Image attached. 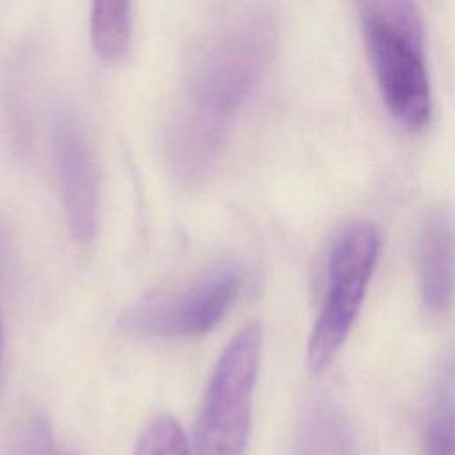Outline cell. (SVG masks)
<instances>
[{
  "mask_svg": "<svg viewBox=\"0 0 455 455\" xmlns=\"http://www.w3.org/2000/svg\"><path fill=\"white\" fill-rule=\"evenodd\" d=\"M265 44L259 23H242L226 30L204 55L172 139L171 158L183 181L203 180L215 164L233 114L259 73Z\"/></svg>",
  "mask_w": 455,
  "mask_h": 455,
  "instance_id": "cell-1",
  "label": "cell"
},
{
  "mask_svg": "<svg viewBox=\"0 0 455 455\" xmlns=\"http://www.w3.org/2000/svg\"><path fill=\"white\" fill-rule=\"evenodd\" d=\"M368 55L391 116L407 130L428 126L430 82L412 0H361Z\"/></svg>",
  "mask_w": 455,
  "mask_h": 455,
  "instance_id": "cell-2",
  "label": "cell"
},
{
  "mask_svg": "<svg viewBox=\"0 0 455 455\" xmlns=\"http://www.w3.org/2000/svg\"><path fill=\"white\" fill-rule=\"evenodd\" d=\"M263 332L247 323L224 348L194 432V455H245Z\"/></svg>",
  "mask_w": 455,
  "mask_h": 455,
  "instance_id": "cell-3",
  "label": "cell"
},
{
  "mask_svg": "<svg viewBox=\"0 0 455 455\" xmlns=\"http://www.w3.org/2000/svg\"><path fill=\"white\" fill-rule=\"evenodd\" d=\"M380 251L371 222H352L334 240L329 254L327 291L307 343L313 371L325 370L343 347L364 300Z\"/></svg>",
  "mask_w": 455,
  "mask_h": 455,
  "instance_id": "cell-4",
  "label": "cell"
},
{
  "mask_svg": "<svg viewBox=\"0 0 455 455\" xmlns=\"http://www.w3.org/2000/svg\"><path fill=\"white\" fill-rule=\"evenodd\" d=\"M243 272L235 263L219 265L194 283L128 307L119 327L128 334L190 338L212 331L235 302Z\"/></svg>",
  "mask_w": 455,
  "mask_h": 455,
  "instance_id": "cell-5",
  "label": "cell"
},
{
  "mask_svg": "<svg viewBox=\"0 0 455 455\" xmlns=\"http://www.w3.org/2000/svg\"><path fill=\"white\" fill-rule=\"evenodd\" d=\"M53 151L69 229L78 242H87L98 219V174L92 151L73 119L55 124Z\"/></svg>",
  "mask_w": 455,
  "mask_h": 455,
  "instance_id": "cell-6",
  "label": "cell"
},
{
  "mask_svg": "<svg viewBox=\"0 0 455 455\" xmlns=\"http://www.w3.org/2000/svg\"><path fill=\"white\" fill-rule=\"evenodd\" d=\"M419 286L428 311L444 313L455 293V228L443 210L428 213L419 235Z\"/></svg>",
  "mask_w": 455,
  "mask_h": 455,
  "instance_id": "cell-7",
  "label": "cell"
},
{
  "mask_svg": "<svg viewBox=\"0 0 455 455\" xmlns=\"http://www.w3.org/2000/svg\"><path fill=\"white\" fill-rule=\"evenodd\" d=\"M132 37V0H92L91 41L105 62L121 60Z\"/></svg>",
  "mask_w": 455,
  "mask_h": 455,
  "instance_id": "cell-8",
  "label": "cell"
},
{
  "mask_svg": "<svg viewBox=\"0 0 455 455\" xmlns=\"http://www.w3.org/2000/svg\"><path fill=\"white\" fill-rule=\"evenodd\" d=\"M350 430L343 416L332 409L316 411L297 446V455H350Z\"/></svg>",
  "mask_w": 455,
  "mask_h": 455,
  "instance_id": "cell-9",
  "label": "cell"
},
{
  "mask_svg": "<svg viewBox=\"0 0 455 455\" xmlns=\"http://www.w3.org/2000/svg\"><path fill=\"white\" fill-rule=\"evenodd\" d=\"M423 451L425 455H455V396L450 386H439L434 395Z\"/></svg>",
  "mask_w": 455,
  "mask_h": 455,
  "instance_id": "cell-10",
  "label": "cell"
},
{
  "mask_svg": "<svg viewBox=\"0 0 455 455\" xmlns=\"http://www.w3.org/2000/svg\"><path fill=\"white\" fill-rule=\"evenodd\" d=\"M133 455H190L188 443L171 416L155 418L140 434Z\"/></svg>",
  "mask_w": 455,
  "mask_h": 455,
  "instance_id": "cell-11",
  "label": "cell"
},
{
  "mask_svg": "<svg viewBox=\"0 0 455 455\" xmlns=\"http://www.w3.org/2000/svg\"><path fill=\"white\" fill-rule=\"evenodd\" d=\"M12 455H59V450L53 446L50 425L41 416H32L23 428L20 430Z\"/></svg>",
  "mask_w": 455,
  "mask_h": 455,
  "instance_id": "cell-12",
  "label": "cell"
},
{
  "mask_svg": "<svg viewBox=\"0 0 455 455\" xmlns=\"http://www.w3.org/2000/svg\"><path fill=\"white\" fill-rule=\"evenodd\" d=\"M59 455H73V453H64V451H59Z\"/></svg>",
  "mask_w": 455,
  "mask_h": 455,
  "instance_id": "cell-13",
  "label": "cell"
},
{
  "mask_svg": "<svg viewBox=\"0 0 455 455\" xmlns=\"http://www.w3.org/2000/svg\"><path fill=\"white\" fill-rule=\"evenodd\" d=\"M0 343H2V334H0Z\"/></svg>",
  "mask_w": 455,
  "mask_h": 455,
  "instance_id": "cell-14",
  "label": "cell"
}]
</instances>
